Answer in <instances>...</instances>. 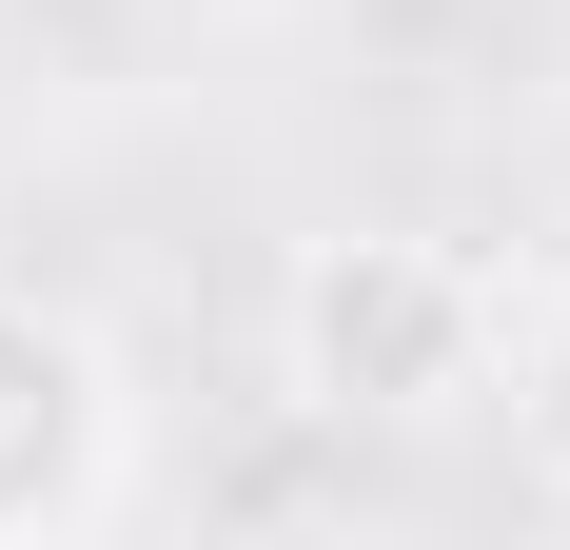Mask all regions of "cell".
<instances>
[{"mask_svg":"<svg viewBox=\"0 0 570 550\" xmlns=\"http://www.w3.org/2000/svg\"><path fill=\"white\" fill-rule=\"evenodd\" d=\"M138 492V393H118L99 315L0 295V550H79Z\"/></svg>","mask_w":570,"mask_h":550,"instance_id":"cell-2","label":"cell"},{"mask_svg":"<svg viewBox=\"0 0 570 550\" xmlns=\"http://www.w3.org/2000/svg\"><path fill=\"white\" fill-rule=\"evenodd\" d=\"M492 334L512 295L453 256V236H315L276 275V374L295 413H335V433H433L492 393Z\"/></svg>","mask_w":570,"mask_h":550,"instance_id":"cell-1","label":"cell"},{"mask_svg":"<svg viewBox=\"0 0 570 550\" xmlns=\"http://www.w3.org/2000/svg\"><path fill=\"white\" fill-rule=\"evenodd\" d=\"M492 393H512L531 472L570 492V275H551V295H512V334H492Z\"/></svg>","mask_w":570,"mask_h":550,"instance_id":"cell-3","label":"cell"}]
</instances>
